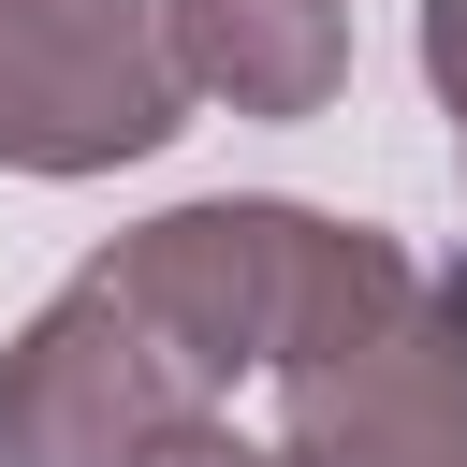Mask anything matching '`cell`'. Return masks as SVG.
Returning a JSON list of instances; mask_svg holds the SVG:
<instances>
[{
	"label": "cell",
	"mask_w": 467,
	"mask_h": 467,
	"mask_svg": "<svg viewBox=\"0 0 467 467\" xmlns=\"http://www.w3.org/2000/svg\"><path fill=\"white\" fill-rule=\"evenodd\" d=\"M263 379L292 467H467V263L394 248Z\"/></svg>",
	"instance_id": "1"
},
{
	"label": "cell",
	"mask_w": 467,
	"mask_h": 467,
	"mask_svg": "<svg viewBox=\"0 0 467 467\" xmlns=\"http://www.w3.org/2000/svg\"><path fill=\"white\" fill-rule=\"evenodd\" d=\"M204 409H234L175 336H161V306H131L102 263L88 277H58L29 321H15V350H0V467H131V452H161L175 423H204Z\"/></svg>",
	"instance_id": "2"
},
{
	"label": "cell",
	"mask_w": 467,
	"mask_h": 467,
	"mask_svg": "<svg viewBox=\"0 0 467 467\" xmlns=\"http://www.w3.org/2000/svg\"><path fill=\"white\" fill-rule=\"evenodd\" d=\"M190 131L161 0H0V175H117Z\"/></svg>",
	"instance_id": "3"
},
{
	"label": "cell",
	"mask_w": 467,
	"mask_h": 467,
	"mask_svg": "<svg viewBox=\"0 0 467 467\" xmlns=\"http://www.w3.org/2000/svg\"><path fill=\"white\" fill-rule=\"evenodd\" d=\"M175 88L234 117H321L350 88V15L336 0H161Z\"/></svg>",
	"instance_id": "4"
},
{
	"label": "cell",
	"mask_w": 467,
	"mask_h": 467,
	"mask_svg": "<svg viewBox=\"0 0 467 467\" xmlns=\"http://www.w3.org/2000/svg\"><path fill=\"white\" fill-rule=\"evenodd\" d=\"M131 467H292V452H277V438H234V423L204 409V423H175V438H161V452H131Z\"/></svg>",
	"instance_id": "5"
},
{
	"label": "cell",
	"mask_w": 467,
	"mask_h": 467,
	"mask_svg": "<svg viewBox=\"0 0 467 467\" xmlns=\"http://www.w3.org/2000/svg\"><path fill=\"white\" fill-rule=\"evenodd\" d=\"M423 88H438V117L467 131V0H423Z\"/></svg>",
	"instance_id": "6"
},
{
	"label": "cell",
	"mask_w": 467,
	"mask_h": 467,
	"mask_svg": "<svg viewBox=\"0 0 467 467\" xmlns=\"http://www.w3.org/2000/svg\"><path fill=\"white\" fill-rule=\"evenodd\" d=\"M452 161H467V131H452Z\"/></svg>",
	"instance_id": "7"
}]
</instances>
